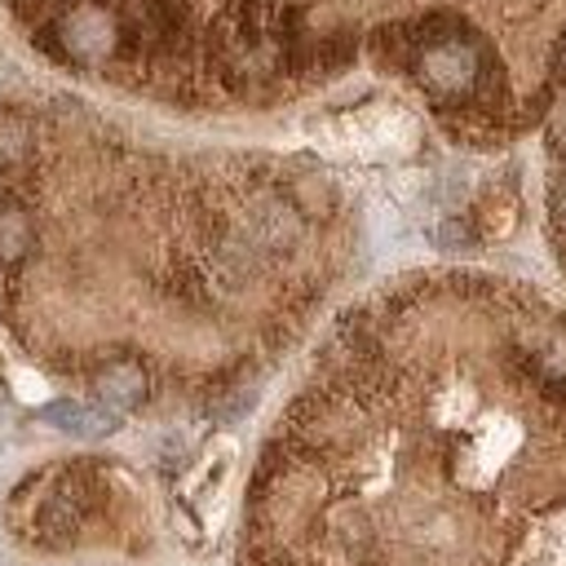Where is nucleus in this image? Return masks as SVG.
Returning a JSON list of instances; mask_svg holds the SVG:
<instances>
[{
    "instance_id": "7",
    "label": "nucleus",
    "mask_w": 566,
    "mask_h": 566,
    "mask_svg": "<svg viewBox=\"0 0 566 566\" xmlns=\"http://www.w3.org/2000/svg\"><path fill=\"white\" fill-rule=\"evenodd\" d=\"M27 159H31V124L13 106H0V168H22Z\"/></svg>"
},
{
    "instance_id": "2",
    "label": "nucleus",
    "mask_w": 566,
    "mask_h": 566,
    "mask_svg": "<svg viewBox=\"0 0 566 566\" xmlns=\"http://www.w3.org/2000/svg\"><path fill=\"white\" fill-rule=\"evenodd\" d=\"M478 66H482V57L469 49V35L464 40H451V44H438V49H424L416 57L420 80L433 93H469L478 84Z\"/></svg>"
},
{
    "instance_id": "3",
    "label": "nucleus",
    "mask_w": 566,
    "mask_h": 566,
    "mask_svg": "<svg viewBox=\"0 0 566 566\" xmlns=\"http://www.w3.org/2000/svg\"><path fill=\"white\" fill-rule=\"evenodd\" d=\"M243 234L261 248V252H287L296 239H301V212L292 199H279V195H265L248 208V221H243Z\"/></svg>"
},
{
    "instance_id": "5",
    "label": "nucleus",
    "mask_w": 566,
    "mask_h": 566,
    "mask_svg": "<svg viewBox=\"0 0 566 566\" xmlns=\"http://www.w3.org/2000/svg\"><path fill=\"white\" fill-rule=\"evenodd\" d=\"M40 420L53 424V429H62V433H75V438H106V433H115V424H119L115 411L88 407V402H71V398L49 402V407L40 411Z\"/></svg>"
},
{
    "instance_id": "8",
    "label": "nucleus",
    "mask_w": 566,
    "mask_h": 566,
    "mask_svg": "<svg viewBox=\"0 0 566 566\" xmlns=\"http://www.w3.org/2000/svg\"><path fill=\"white\" fill-rule=\"evenodd\" d=\"M438 239L451 243V248H455V243H469V226H464V221H447V226L438 230Z\"/></svg>"
},
{
    "instance_id": "11",
    "label": "nucleus",
    "mask_w": 566,
    "mask_h": 566,
    "mask_svg": "<svg viewBox=\"0 0 566 566\" xmlns=\"http://www.w3.org/2000/svg\"><path fill=\"white\" fill-rule=\"evenodd\" d=\"M553 142H557V150H562V155H566V124H562V128H557V137H553Z\"/></svg>"
},
{
    "instance_id": "4",
    "label": "nucleus",
    "mask_w": 566,
    "mask_h": 566,
    "mask_svg": "<svg viewBox=\"0 0 566 566\" xmlns=\"http://www.w3.org/2000/svg\"><path fill=\"white\" fill-rule=\"evenodd\" d=\"M93 394L106 411H137L150 398V376L137 358H115L93 371Z\"/></svg>"
},
{
    "instance_id": "10",
    "label": "nucleus",
    "mask_w": 566,
    "mask_h": 566,
    "mask_svg": "<svg viewBox=\"0 0 566 566\" xmlns=\"http://www.w3.org/2000/svg\"><path fill=\"white\" fill-rule=\"evenodd\" d=\"M557 71L566 75V35H562V44H557Z\"/></svg>"
},
{
    "instance_id": "9",
    "label": "nucleus",
    "mask_w": 566,
    "mask_h": 566,
    "mask_svg": "<svg viewBox=\"0 0 566 566\" xmlns=\"http://www.w3.org/2000/svg\"><path fill=\"white\" fill-rule=\"evenodd\" d=\"M553 212H557V221L566 226V181H562V186L553 190Z\"/></svg>"
},
{
    "instance_id": "1",
    "label": "nucleus",
    "mask_w": 566,
    "mask_h": 566,
    "mask_svg": "<svg viewBox=\"0 0 566 566\" xmlns=\"http://www.w3.org/2000/svg\"><path fill=\"white\" fill-rule=\"evenodd\" d=\"M97 500H102V478L88 464H71L53 482V491L40 500V509L31 517V539L44 544V548L75 544V535L88 522V513L97 509Z\"/></svg>"
},
{
    "instance_id": "6",
    "label": "nucleus",
    "mask_w": 566,
    "mask_h": 566,
    "mask_svg": "<svg viewBox=\"0 0 566 566\" xmlns=\"http://www.w3.org/2000/svg\"><path fill=\"white\" fill-rule=\"evenodd\" d=\"M35 248V221L22 199H0V265H22Z\"/></svg>"
}]
</instances>
